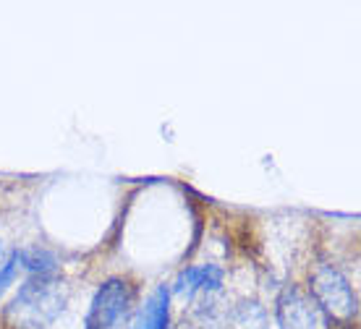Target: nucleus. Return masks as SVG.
<instances>
[{
	"mask_svg": "<svg viewBox=\"0 0 361 329\" xmlns=\"http://www.w3.org/2000/svg\"><path fill=\"white\" fill-rule=\"evenodd\" d=\"M63 311V295H61V283L50 277H29L27 283L18 287L16 298L11 301L8 314L18 316L29 327H42L58 319Z\"/></svg>",
	"mask_w": 361,
	"mask_h": 329,
	"instance_id": "f257e3e1",
	"label": "nucleus"
},
{
	"mask_svg": "<svg viewBox=\"0 0 361 329\" xmlns=\"http://www.w3.org/2000/svg\"><path fill=\"white\" fill-rule=\"evenodd\" d=\"M134 306V287L113 277L108 283H102L97 287V293L92 298L90 314H87V329H118L121 321L128 319Z\"/></svg>",
	"mask_w": 361,
	"mask_h": 329,
	"instance_id": "f03ea898",
	"label": "nucleus"
},
{
	"mask_svg": "<svg viewBox=\"0 0 361 329\" xmlns=\"http://www.w3.org/2000/svg\"><path fill=\"white\" fill-rule=\"evenodd\" d=\"M312 298L333 319H351L359 309L351 283L330 264H322L312 272Z\"/></svg>",
	"mask_w": 361,
	"mask_h": 329,
	"instance_id": "7ed1b4c3",
	"label": "nucleus"
},
{
	"mask_svg": "<svg viewBox=\"0 0 361 329\" xmlns=\"http://www.w3.org/2000/svg\"><path fill=\"white\" fill-rule=\"evenodd\" d=\"M275 319L280 329H325V314L301 287L290 285L275 303Z\"/></svg>",
	"mask_w": 361,
	"mask_h": 329,
	"instance_id": "20e7f679",
	"label": "nucleus"
},
{
	"mask_svg": "<svg viewBox=\"0 0 361 329\" xmlns=\"http://www.w3.org/2000/svg\"><path fill=\"white\" fill-rule=\"evenodd\" d=\"M223 287V269L215 267V264H204V267H186L176 277V285L173 290L176 293H186L191 295L197 290H207V293H215Z\"/></svg>",
	"mask_w": 361,
	"mask_h": 329,
	"instance_id": "39448f33",
	"label": "nucleus"
},
{
	"mask_svg": "<svg viewBox=\"0 0 361 329\" xmlns=\"http://www.w3.org/2000/svg\"><path fill=\"white\" fill-rule=\"evenodd\" d=\"M16 256H18V267L29 269L32 277H50L58 269L55 254H50L45 249H21L16 251Z\"/></svg>",
	"mask_w": 361,
	"mask_h": 329,
	"instance_id": "423d86ee",
	"label": "nucleus"
},
{
	"mask_svg": "<svg viewBox=\"0 0 361 329\" xmlns=\"http://www.w3.org/2000/svg\"><path fill=\"white\" fill-rule=\"evenodd\" d=\"M16 275H18V256H16V251H13L8 256V261L0 267V298H3V293L13 285Z\"/></svg>",
	"mask_w": 361,
	"mask_h": 329,
	"instance_id": "0eeeda50",
	"label": "nucleus"
}]
</instances>
